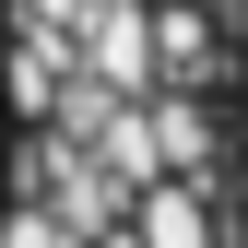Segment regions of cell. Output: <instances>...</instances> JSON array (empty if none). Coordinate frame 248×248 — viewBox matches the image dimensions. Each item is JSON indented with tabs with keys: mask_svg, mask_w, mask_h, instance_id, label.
<instances>
[{
	"mask_svg": "<svg viewBox=\"0 0 248 248\" xmlns=\"http://www.w3.org/2000/svg\"><path fill=\"white\" fill-rule=\"evenodd\" d=\"M225 248H248V0H225Z\"/></svg>",
	"mask_w": 248,
	"mask_h": 248,
	"instance_id": "1",
	"label": "cell"
}]
</instances>
